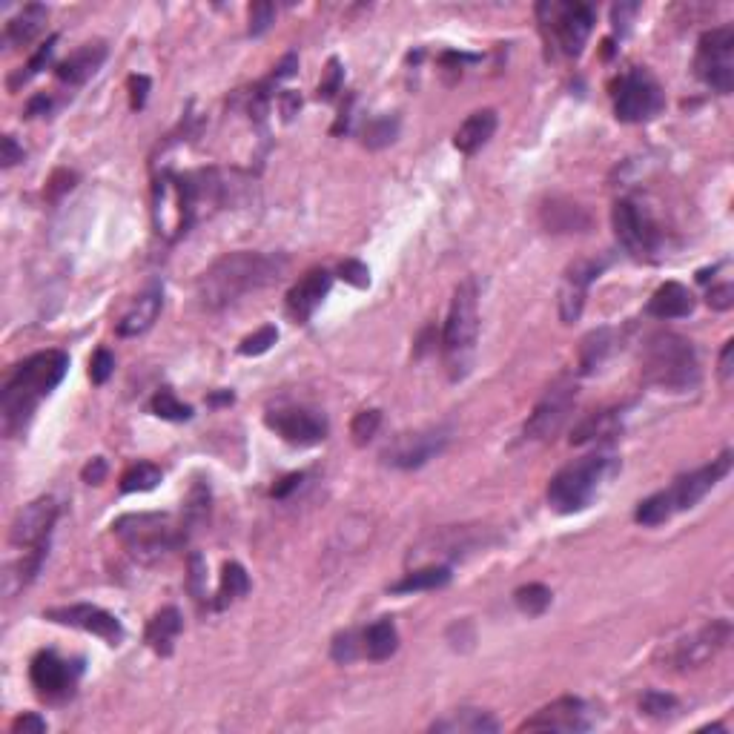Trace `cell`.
I'll list each match as a JSON object with an SVG mask.
<instances>
[{
    "instance_id": "54",
    "label": "cell",
    "mask_w": 734,
    "mask_h": 734,
    "mask_svg": "<svg viewBox=\"0 0 734 734\" xmlns=\"http://www.w3.org/2000/svg\"><path fill=\"white\" fill-rule=\"evenodd\" d=\"M706 302L712 310H732L734 307V287L726 281V284H717L706 293Z\"/></svg>"
},
{
    "instance_id": "43",
    "label": "cell",
    "mask_w": 734,
    "mask_h": 734,
    "mask_svg": "<svg viewBox=\"0 0 734 734\" xmlns=\"http://www.w3.org/2000/svg\"><path fill=\"white\" fill-rule=\"evenodd\" d=\"M55 44H58V35H52V38H49V41H46V44L41 46L35 55H32V61H29V64L23 66L18 75H12V78H9V89H18L21 84H26L29 78H35V75H38V72L49 64V58H52V52H55Z\"/></svg>"
},
{
    "instance_id": "22",
    "label": "cell",
    "mask_w": 734,
    "mask_h": 734,
    "mask_svg": "<svg viewBox=\"0 0 734 734\" xmlns=\"http://www.w3.org/2000/svg\"><path fill=\"white\" fill-rule=\"evenodd\" d=\"M330 287H333V273L330 270L316 267V270L304 273L302 281H296L293 290L287 293V310H290V316L299 324L310 322V316L324 302V296L330 293Z\"/></svg>"
},
{
    "instance_id": "6",
    "label": "cell",
    "mask_w": 734,
    "mask_h": 734,
    "mask_svg": "<svg viewBox=\"0 0 734 734\" xmlns=\"http://www.w3.org/2000/svg\"><path fill=\"white\" fill-rule=\"evenodd\" d=\"M476 339H479V287L476 279H465L456 284L451 313L442 333V356L454 382L465 379L474 365Z\"/></svg>"
},
{
    "instance_id": "14",
    "label": "cell",
    "mask_w": 734,
    "mask_h": 734,
    "mask_svg": "<svg viewBox=\"0 0 734 734\" xmlns=\"http://www.w3.org/2000/svg\"><path fill=\"white\" fill-rule=\"evenodd\" d=\"M55 519H58V502L55 499H32L12 519V525H9V542L23 548V554L26 551H35V548H49V534L55 528Z\"/></svg>"
},
{
    "instance_id": "27",
    "label": "cell",
    "mask_w": 734,
    "mask_h": 734,
    "mask_svg": "<svg viewBox=\"0 0 734 734\" xmlns=\"http://www.w3.org/2000/svg\"><path fill=\"white\" fill-rule=\"evenodd\" d=\"M497 121L499 118L494 109H476V112H471V115L462 121V127L456 130L454 147L462 152V155H474V152H479L491 138H494Z\"/></svg>"
},
{
    "instance_id": "56",
    "label": "cell",
    "mask_w": 734,
    "mask_h": 734,
    "mask_svg": "<svg viewBox=\"0 0 734 734\" xmlns=\"http://www.w3.org/2000/svg\"><path fill=\"white\" fill-rule=\"evenodd\" d=\"M147 92H150V78H147V75H132L130 78L132 109H144V104H147Z\"/></svg>"
},
{
    "instance_id": "31",
    "label": "cell",
    "mask_w": 734,
    "mask_h": 734,
    "mask_svg": "<svg viewBox=\"0 0 734 734\" xmlns=\"http://www.w3.org/2000/svg\"><path fill=\"white\" fill-rule=\"evenodd\" d=\"M451 565H419L408 571L399 583L390 585L393 594H416V591H436L451 583Z\"/></svg>"
},
{
    "instance_id": "60",
    "label": "cell",
    "mask_w": 734,
    "mask_h": 734,
    "mask_svg": "<svg viewBox=\"0 0 734 734\" xmlns=\"http://www.w3.org/2000/svg\"><path fill=\"white\" fill-rule=\"evenodd\" d=\"M49 109H52V101H49L46 95H35V98L29 101V107H26V115L35 118V115H46Z\"/></svg>"
},
{
    "instance_id": "5",
    "label": "cell",
    "mask_w": 734,
    "mask_h": 734,
    "mask_svg": "<svg viewBox=\"0 0 734 734\" xmlns=\"http://www.w3.org/2000/svg\"><path fill=\"white\" fill-rule=\"evenodd\" d=\"M115 537L124 542L132 560L155 565L164 557H170L187 542V522L184 517L175 519L170 514H124L112 522Z\"/></svg>"
},
{
    "instance_id": "41",
    "label": "cell",
    "mask_w": 734,
    "mask_h": 734,
    "mask_svg": "<svg viewBox=\"0 0 734 734\" xmlns=\"http://www.w3.org/2000/svg\"><path fill=\"white\" fill-rule=\"evenodd\" d=\"M150 408L155 416H161V419H167V422H187V419H193V408L184 405V402H178L170 388L158 390V393L152 396Z\"/></svg>"
},
{
    "instance_id": "21",
    "label": "cell",
    "mask_w": 734,
    "mask_h": 734,
    "mask_svg": "<svg viewBox=\"0 0 734 734\" xmlns=\"http://www.w3.org/2000/svg\"><path fill=\"white\" fill-rule=\"evenodd\" d=\"M605 270V261L597 259H580L574 261L568 270H565V279L560 287V319L565 324H574L583 316L585 296H588V287L591 281L597 279Z\"/></svg>"
},
{
    "instance_id": "47",
    "label": "cell",
    "mask_w": 734,
    "mask_h": 734,
    "mask_svg": "<svg viewBox=\"0 0 734 734\" xmlns=\"http://www.w3.org/2000/svg\"><path fill=\"white\" fill-rule=\"evenodd\" d=\"M330 654H333V660L342 663V666L353 663V660L359 657V637H356V631H342V634H336V637H333Z\"/></svg>"
},
{
    "instance_id": "35",
    "label": "cell",
    "mask_w": 734,
    "mask_h": 734,
    "mask_svg": "<svg viewBox=\"0 0 734 734\" xmlns=\"http://www.w3.org/2000/svg\"><path fill=\"white\" fill-rule=\"evenodd\" d=\"M247 591H250V577H247L244 565H238V562H224V568H221V585H218L213 608H216V611H224L227 605H233L236 600H241Z\"/></svg>"
},
{
    "instance_id": "34",
    "label": "cell",
    "mask_w": 734,
    "mask_h": 734,
    "mask_svg": "<svg viewBox=\"0 0 734 734\" xmlns=\"http://www.w3.org/2000/svg\"><path fill=\"white\" fill-rule=\"evenodd\" d=\"M611 350H614V330L611 327H600V330L588 333L580 345V373L588 376V373L600 370L605 359L611 356Z\"/></svg>"
},
{
    "instance_id": "45",
    "label": "cell",
    "mask_w": 734,
    "mask_h": 734,
    "mask_svg": "<svg viewBox=\"0 0 734 734\" xmlns=\"http://www.w3.org/2000/svg\"><path fill=\"white\" fill-rule=\"evenodd\" d=\"M276 339H279V330H276L273 324H264V327H259L253 336H247V339L238 345V353H241V356H261V353H267L270 347L276 345Z\"/></svg>"
},
{
    "instance_id": "62",
    "label": "cell",
    "mask_w": 734,
    "mask_h": 734,
    "mask_svg": "<svg viewBox=\"0 0 734 734\" xmlns=\"http://www.w3.org/2000/svg\"><path fill=\"white\" fill-rule=\"evenodd\" d=\"M233 402V393L230 390H224V393H216V396H210V405H230Z\"/></svg>"
},
{
    "instance_id": "4",
    "label": "cell",
    "mask_w": 734,
    "mask_h": 734,
    "mask_svg": "<svg viewBox=\"0 0 734 734\" xmlns=\"http://www.w3.org/2000/svg\"><path fill=\"white\" fill-rule=\"evenodd\" d=\"M620 474V459L614 454H588L574 459L548 482V505L557 514H580Z\"/></svg>"
},
{
    "instance_id": "10",
    "label": "cell",
    "mask_w": 734,
    "mask_h": 734,
    "mask_svg": "<svg viewBox=\"0 0 734 734\" xmlns=\"http://www.w3.org/2000/svg\"><path fill=\"white\" fill-rule=\"evenodd\" d=\"M666 107V92L646 66H631L614 89V115L623 124H646Z\"/></svg>"
},
{
    "instance_id": "42",
    "label": "cell",
    "mask_w": 734,
    "mask_h": 734,
    "mask_svg": "<svg viewBox=\"0 0 734 734\" xmlns=\"http://www.w3.org/2000/svg\"><path fill=\"white\" fill-rule=\"evenodd\" d=\"M210 514V485L204 482H195L190 488V497H187V505H184V522L187 528H195L201 525Z\"/></svg>"
},
{
    "instance_id": "40",
    "label": "cell",
    "mask_w": 734,
    "mask_h": 734,
    "mask_svg": "<svg viewBox=\"0 0 734 734\" xmlns=\"http://www.w3.org/2000/svg\"><path fill=\"white\" fill-rule=\"evenodd\" d=\"M640 712L651 717V720H671L680 712V700L669 691L651 689L640 697Z\"/></svg>"
},
{
    "instance_id": "48",
    "label": "cell",
    "mask_w": 734,
    "mask_h": 734,
    "mask_svg": "<svg viewBox=\"0 0 734 734\" xmlns=\"http://www.w3.org/2000/svg\"><path fill=\"white\" fill-rule=\"evenodd\" d=\"M342 78H345V69L339 64V58H330L327 61V72H324V81L319 84V98L322 101H333L336 92H342Z\"/></svg>"
},
{
    "instance_id": "59",
    "label": "cell",
    "mask_w": 734,
    "mask_h": 734,
    "mask_svg": "<svg viewBox=\"0 0 734 734\" xmlns=\"http://www.w3.org/2000/svg\"><path fill=\"white\" fill-rule=\"evenodd\" d=\"M732 353H734V342H726V345H723V353H720V367H717V373H720L723 385H729V379H732Z\"/></svg>"
},
{
    "instance_id": "28",
    "label": "cell",
    "mask_w": 734,
    "mask_h": 734,
    "mask_svg": "<svg viewBox=\"0 0 734 734\" xmlns=\"http://www.w3.org/2000/svg\"><path fill=\"white\" fill-rule=\"evenodd\" d=\"M431 732L439 734H497V717L485 709H456L431 723Z\"/></svg>"
},
{
    "instance_id": "53",
    "label": "cell",
    "mask_w": 734,
    "mask_h": 734,
    "mask_svg": "<svg viewBox=\"0 0 734 734\" xmlns=\"http://www.w3.org/2000/svg\"><path fill=\"white\" fill-rule=\"evenodd\" d=\"M44 732H46V720L41 714L26 712L18 714V717L12 720V734H44Z\"/></svg>"
},
{
    "instance_id": "26",
    "label": "cell",
    "mask_w": 734,
    "mask_h": 734,
    "mask_svg": "<svg viewBox=\"0 0 734 734\" xmlns=\"http://www.w3.org/2000/svg\"><path fill=\"white\" fill-rule=\"evenodd\" d=\"M694 310V293L680 281H666L663 287H657V293L648 299L646 313L654 319H686Z\"/></svg>"
},
{
    "instance_id": "44",
    "label": "cell",
    "mask_w": 734,
    "mask_h": 734,
    "mask_svg": "<svg viewBox=\"0 0 734 734\" xmlns=\"http://www.w3.org/2000/svg\"><path fill=\"white\" fill-rule=\"evenodd\" d=\"M379 425H382V413L379 411H362L356 413V419L350 422V436H353V445H367L376 431H379Z\"/></svg>"
},
{
    "instance_id": "33",
    "label": "cell",
    "mask_w": 734,
    "mask_h": 734,
    "mask_svg": "<svg viewBox=\"0 0 734 734\" xmlns=\"http://www.w3.org/2000/svg\"><path fill=\"white\" fill-rule=\"evenodd\" d=\"M362 648H365L367 657L376 660V663H382V660L393 657L396 648H399V631H396V623H393L390 617H382V620H376L373 626H367V631L362 634Z\"/></svg>"
},
{
    "instance_id": "19",
    "label": "cell",
    "mask_w": 734,
    "mask_h": 734,
    "mask_svg": "<svg viewBox=\"0 0 734 734\" xmlns=\"http://www.w3.org/2000/svg\"><path fill=\"white\" fill-rule=\"evenodd\" d=\"M594 726V714L580 697H560L542 706L534 717H528L519 732H588Z\"/></svg>"
},
{
    "instance_id": "3",
    "label": "cell",
    "mask_w": 734,
    "mask_h": 734,
    "mask_svg": "<svg viewBox=\"0 0 734 734\" xmlns=\"http://www.w3.org/2000/svg\"><path fill=\"white\" fill-rule=\"evenodd\" d=\"M643 379L651 388L669 393H689L700 385V362L697 350L686 336L674 330L651 333L640 350Z\"/></svg>"
},
{
    "instance_id": "49",
    "label": "cell",
    "mask_w": 734,
    "mask_h": 734,
    "mask_svg": "<svg viewBox=\"0 0 734 734\" xmlns=\"http://www.w3.org/2000/svg\"><path fill=\"white\" fill-rule=\"evenodd\" d=\"M112 370H115V356L101 347L92 356V362H89V379H92V385H104L109 376H112Z\"/></svg>"
},
{
    "instance_id": "9",
    "label": "cell",
    "mask_w": 734,
    "mask_h": 734,
    "mask_svg": "<svg viewBox=\"0 0 734 734\" xmlns=\"http://www.w3.org/2000/svg\"><path fill=\"white\" fill-rule=\"evenodd\" d=\"M537 18L542 23V32L554 38L562 55L568 58L583 55L588 35L594 29V9L588 3H557V0L540 3Z\"/></svg>"
},
{
    "instance_id": "13",
    "label": "cell",
    "mask_w": 734,
    "mask_h": 734,
    "mask_svg": "<svg viewBox=\"0 0 734 734\" xmlns=\"http://www.w3.org/2000/svg\"><path fill=\"white\" fill-rule=\"evenodd\" d=\"M577 402V385L574 379L560 376L551 388L542 393L534 413L525 422V439L531 442H548L562 431V425L568 422V416L574 411Z\"/></svg>"
},
{
    "instance_id": "36",
    "label": "cell",
    "mask_w": 734,
    "mask_h": 734,
    "mask_svg": "<svg viewBox=\"0 0 734 734\" xmlns=\"http://www.w3.org/2000/svg\"><path fill=\"white\" fill-rule=\"evenodd\" d=\"M551 600H554L551 588L542 583H528L514 591V603H517V608L525 617H540V614H545Z\"/></svg>"
},
{
    "instance_id": "30",
    "label": "cell",
    "mask_w": 734,
    "mask_h": 734,
    "mask_svg": "<svg viewBox=\"0 0 734 734\" xmlns=\"http://www.w3.org/2000/svg\"><path fill=\"white\" fill-rule=\"evenodd\" d=\"M623 431L620 411H597L585 416L583 422L571 433V445H588V442H608Z\"/></svg>"
},
{
    "instance_id": "1",
    "label": "cell",
    "mask_w": 734,
    "mask_h": 734,
    "mask_svg": "<svg viewBox=\"0 0 734 734\" xmlns=\"http://www.w3.org/2000/svg\"><path fill=\"white\" fill-rule=\"evenodd\" d=\"M284 270H287L284 256L250 253V250L227 253L198 276L195 296L207 310H224V307L241 302L244 296L256 293L261 287L279 281Z\"/></svg>"
},
{
    "instance_id": "51",
    "label": "cell",
    "mask_w": 734,
    "mask_h": 734,
    "mask_svg": "<svg viewBox=\"0 0 734 734\" xmlns=\"http://www.w3.org/2000/svg\"><path fill=\"white\" fill-rule=\"evenodd\" d=\"M339 276L347 281V284H353V287H359V290H365L370 287V270H367L362 261L356 259H347L342 261V267H339Z\"/></svg>"
},
{
    "instance_id": "12",
    "label": "cell",
    "mask_w": 734,
    "mask_h": 734,
    "mask_svg": "<svg viewBox=\"0 0 734 734\" xmlns=\"http://www.w3.org/2000/svg\"><path fill=\"white\" fill-rule=\"evenodd\" d=\"M451 433L454 431L448 425H431V428L399 433L382 448V462L390 468H399V471L422 468L448 448Z\"/></svg>"
},
{
    "instance_id": "7",
    "label": "cell",
    "mask_w": 734,
    "mask_h": 734,
    "mask_svg": "<svg viewBox=\"0 0 734 734\" xmlns=\"http://www.w3.org/2000/svg\"><path fill=\"white\" fill-rule=\"evenodd\" d=\"M497 542V534L485 525H448V528H433L416 542L408 554V560L416 565H445V562L465 560L476 551H485L488 545Z\"/></svg>"
},
{
    "instance_id": "23",
    "label": "cell",
    "mask_w": 734,
    "mask_h": 734,
    "mask_svg": "<svg viewBox=\"0 0 734 734\" xmlns=\"http://www.w3.org/2000/svg\"><path fill=\"white\" fill-rule=\"evenodd\" d=\"M161 307H164V290L158 287V284H152L150 290H144L135 302L130 304V310L121 316V322H118V336H124V339H132V336H141V333H147L152 324L158 322V316H161Z\"/></svg>"
},
{
    "instance_id": "38",
    "label": "cell",
    "mask_w": 734,
    "mask_h": 734,
    "mask_svg": "<svg viewBox=\"0 0 734 734\" xmlns=\"http://www.w3.org/2000/svg\"><path fill=\"white\" fill-rule=\"evenodd\" d=\"M671 517H674V508H671L666 491L651 494V497L643 499V502L637 505V511H634V519H637L640 525H646V528H657V525L669 522Z\"/></svg>"
},
{
    "instance_id": "61",
    "label": "cell",
    "mask_w": 734,
    "mask_h": 734,
    "mask_svg": "<svg viewBox=\"0 0 734 734\" xmlns=\"http://www.w3.org/2000/svg\"><path fill=\"white\" fill-rule=\"evenodd\" d=\"M281 104H284V118L290 121V118L296 115V109L302 107V98H299L296 92H284V95H281Z\"/></svg>"
},
{
    "instance_id": "16",
    "label": "cell",
    "mask_w": 734,
    "mask_h": 734,
    "mask_svg": "<svg viewBox=\"0 0 734 734\" xmlns=\"http://www.w3.org/2000/svg\"><path fill=\"white\" fill-rule=\"evenodd\" d=\"M729 471H732V451H723L709 465H703V468H697L691 474H683L680 479H674V485L666 488V497H669L674 514L694 508L712 488H717V482H723L729 476Z\"/></svg>"
},
{
    "instance_id": "11",
    "label": "cell",
    "mask_w": 734,
    "mask_h": 734,
    "mask_svg": "<svg viewBox=\"0 0 734 734\" xmlns=\"http://www.w3.org/2000/svg\"><path fill=\"white\" fill-rule=\"evenodd\" d=\"M697 78L712 87L717 95H729L734 89V26H717L700 35L697 58H694Z\"/></svg>"
},
{
    "instance_id": "37",
    "label": "cell",
    "mask_w": 734,
    "mask_h": 734,
    "mask_svg": "<svg viewBox=\"0 0 734 734\" xmlns=\"http://www.w3.org/2000/svg\"><path fill=\"white\" fill-rule=\"evenodd\" d=\"M399 135V118L396 115H379L373 121H367L365 130H362V144L370 150H382L396 141Z\"/></svg>"
},
{
    "instance_id": "50",
    "label": "cell",
    "mask_w": 734,
    "mask_h": 734,
    "mask_svg": "<svg viewBox=\"0 0 734 734\" xmlns=\"http://www.w3.org/2000/svg\"><path fill=\"white\" fill-rule=\"evenodd\" d=\"M273 15H276V9H273V3H253L250 6V35L253 38H259L264 35L267 29H270V23H273Z\"/></svg>"
},
{
    "instance_id": "29",
    "label": "cell",
    "mask_w": 734,
    "mask_h": 734,
    "mask_svg": "<svg viewBox=\"0 0 734 734\" xmlns=\"http://www.w3.org/2000/svg\"><path fill=\"white\" fill-rule=\"evenodd\" d=\"M181 628H184L181 611L178 608H161L147 623V643H150V648L158 657H170Z\"/></svg>"
},
{
    "instance_id": "32",
    "label": "cell",
    "mask_w": 734,
    "mask_h": 734,
    "mask_svg": "<svg viewBox=\"0 0 734 734\" xmlns=\"http://www.w3.org/2000/svg\"><path fill=\"white\" fill-rule=\"evenodd\" d=\"M46 23V6L41 3H29V6H23V12H18L12 21L6 23V44L9 46H26L32 44L38 35H41V29H44Z\"/></svg>"
},
{
    "instance_id": "58",
    "label": "cell",
    "mask_w": 734,
    "mask_h": 734,
    "mask_svg": "<svg viewBox=\"0 0 734 734\" xmlns=\"http://www.w3.org/2000/svg\"><path fill=\"white\" fill-rule=\"evenodd\" d=\"M302 482H304V474L284 476L281 482H276V485H273V491H270V494H273L276 499H287L290 494H293V491H296V488H299V485H302Z\"/></svg>"
},
{
    "instance_id": "46",
    "label": "cell",
    "mask_w": 734,
    "mask_h": 734,
    "mask_svg": "<svg viewBox=\"0 0 734 734\" xmlns=\"http://www.w3.org/2000/svg\"><path fill=\"white\" fill-rule=\"evenodd\" d=\"M187 588H190L195 603H204V597H207V562H204V557H201L198 551L190 554V577H187Z\"/></svg>"
},
{
    "instance_id": "25",
    "label": "cell",
    "mask_w": 734,
    "mask_h": 734,
    "mask_svg": "<svg viewBox=\"0 0 734 734\" xmlns=\"http://www.w3.org/2000/svg\"><path fill=\"white\" fill-rule=\"evenodd\" d=\"M104 61H107V44H101V41L87 44L81 46L78 52H72L66 61H61L58 69H55V75H58V81H64L69 87H81L101 69Z\"/></svg>"
},
{
    "instance_id": "8",
    "label": "cell",
    "mask_w": 734,
    "mask_h": 734,
    "mask_svg": "<svg viewBox=\"0 0 734 734\" xmlns=\"http://www.w3.org/2000/svg\"><path fill=\"white\" fill-rule=\"evenodd\" d=\"M611 221H614L617 241L623 244V250H626L631 259H657V253L663 250V230L654 221V216L648 213V207H643L634 198H623V201L614 204Z\"/></svg>"
},
{
    "instance_id": "24",
    "label": "cell",
    "mask_w": 734,
    "mask_h": 734,
    "mask_svg": "<svg viewBox=\"0 0 734 734\" xmlns=\"http://www.w3.org/2000/svg\"><path fill=\"white\" fill-rule=\"evenodd\" d=\"M542 227L548 233H588L591 227V216L588 210L580 207L577 201H568V198H551L545 201L540 210Z\"/></svg>"
},
{
    "instance_id": "55",
    "label": "cell",
    "mask_w": 734,
    "mask_h": 734,
    "mask_svg": "<svg viewBox=\"0 0 734 734\" xmlns=\"http://www.w3.org/2000/svg\"><path fill=\"white\" fill-rule=\"evenodd\" d=\"M107 474H109V465L104 456L89 459L87 465H84V471H81V476H84V482H87V485H101V482L107 479Z\"/></svg>"
},
{
    "instance_id": "18",
    "label": "cell",
    "mask_w": 734,
    "mask_h": 734,
    "mask_svg": "<svg viewBox=\"0 0 734 734\" xmlns=\"http://www.w3.org/2000/svg\"><path fill=\"white\" fill-rule=\"evenodd\" d=\"M267 428L276 431L290 445H319L322 439H327V416L319 411H310V408H279V411H270L264 416Z\"/></svg>"
},
{
    "instance_id": "17",
    "label": "cell",
    "mask_w": 734,
    "mask_h": 734,
    "mask_svg": "<svg viewBox=\"0 0 734 734\" xmlns=\"http://www.w3.org/2000/svg\"><path fill=\"white\" fill-rule=\"evenodd\" d=\"M732 637V626L729 620H712L703 628H697L686 640H680L674 651H671V666L674 669H700L706 666L712 657H717Z\"/></svg>"
},
{
    "instance_id": "2",
    "label": "cell",
    "mask_w": 734,
    "mask_h": 734,
    "mask_svg": "<svg viewBox=\"0 0 734 734\" xmlns=\"http://www.w3.org/2000/svg\"><path fill=\"white\" fill-rule=\"evenodd\" d=\"M66 370H69V356L64 350H41L12 367L0 390V419L6 436H18L26 431L38 405L64 382Z\"/></svg>"
},
{
    "instance_id": "39",
    "label": "cell",
    "mask_w": 734,
    "mask_h": 734,
    "mask_svg": "<svg viewBox=\"0 0 734 734\" xmlns=\"http://www.w3.org/2000/svg\"><path fill=\"white\" fill-rule=\"evenodd\" d=\"M161 482V468L152 462H135L132 468L121 476V491L124 494H138V491H152Z\"/></svg>"
},
{
    "instance_id": "20",
    "label": "cell",
    "mask_w": 734,
    "mask_h": 734,
    "mask_svg": "<svg viewBox=\"0 0 734 734\" xmlns=\"http://www.w3.org/2000/svg\"><path fill=\"white\" fill-rule=\"evenodd\" d=\"M46 620L52 623H61V626H72L87 631V634H95L101 637L107 646H121L124 643V626L115 614H109L98 605H64V608H49L44 611Z\"/></svg>"
},
{
    "instance_id": "57",
    "label": "cell",
    "mask_w": 734,
    "mask_h": 734,
    "mask_svg": "<svg viewBox=\"0 0 734 734\" xmlns=\"http://www.w3.org/2000/svg\"><path fill=\"white\" fill-rule=\"evenodd\" d=\"M23 147H18V141L12 138V135H6L3 138V155H0V161H3V167L9 170V167H15V164H21L23 161Z\"/></svg>"
},
{
    "instance_id": "52",
    "label": "cell",
    "mask_w": 734,
    "mask_h": 734,
    "mask_svg": "<svg viewBox=\"0 0 734 734\" xmlns=\"http://www.w3.org/2000/svg\"><path fill=\"white\" fill-rule=\"evenodd\" d=\"M637 12H640V3H617V6L611 9V23H614V32H617L620 38L628 35L631 21H634Z\"/></svg>"
},
{
    "instance_id": "15",
    "label": "cell",
    "mask_w": 734,
    "mask_h": 734,
    "mask_svg": "<svg viewBox=\"0 0 734 734\" xmlns=\"http://www.w3.org/2000/svg\"><path fill=\"white\" fill-rule=\"evenodd\" d=\"M81 671H84L81 663H69V660L46 648V651H38L32 657L29 680H32L35 691L46 700H66V697H72V691L78 686Z\"/></svg>"
}]
</instances>
